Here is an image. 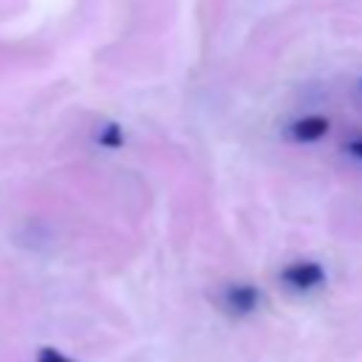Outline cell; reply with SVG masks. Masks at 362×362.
I'll list each match as a JSON object with an SVG mask.
<instances>
[{
    "mask_svg": "<svg viewBox=\"0 0 362 362\" xmlns=\"http://www.w3.org/2000/svg\"><path fill=\"white\" fill-rule=\"evenodd\" d=\"M325 133H328V119L325 116H305V119H297L288 127V136L294 141H317Z\"/></svg>",
    "mask_w": 362,
    "mask_h": 362,
    "instance_id": "1",
    "label": "cell"
},
{
    "mask_svg": "<svg viewBox=\"0 0 362 362\" xmlns=\"http://www.w3.org/2000/svg\"><path fill=\"white\" fill-rule=\"evenodd\" d=\"M283 280H286L288 286L305 291V288L320 286V280H322V269L314 266V263H297V266H288V269L283 272Z\"/></svg>",
    "mask_w": 362,
    "mask_h": 362,
    "instance_id": "2",
    "label": "cell"
},
{
    "mask_svg": "<svg viewBox=\"0 0 362 362\" xmlns=\"http://www.w3.org/2000/svg\"><path fill=\"white\" fill-rule=\"evenodd\" d=\"M348 153H354L356 158H362V139H356V141H351V144H348Z\"/></svg>",
    "mask_w": 362,
    "mask_h": 362,
    "instance_id": "3",
    "label": "cell"
}]
</instances>
